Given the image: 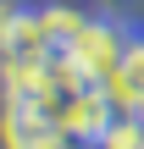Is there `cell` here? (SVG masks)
I'll return each mask as SVG.
<instances>
[{"label": "cell", "instance_id": "cell-1", "mask_svg": "<svg viewBox=\"0 0 144 149\" xmlns=\"http://www.w3.org/2000/svg\"><path fill=\"white\" fill-rule=\"evenodd\" d=\"M133 11H117V6H100L94 17H89V28L61 50L67 61H72V72L83 77V83H111L117 72H122V55H128V39H133Z\"/></svg>", "mask_w": 144, "mask_h": 149}, {"label": "cell", "instance_id": "cell-2", "mask_svg": "<svg viewBox=\"0 0 144 149\" xmlns=\"http://www.w3.org/2000/svg\"><path fill=\"white\" fill-rule=\"evenodd\" d=\"M50 55H55V44L44 33L39 0H22V11H17V22H11L6 44H0V61H50Z\"/></svg>", "mask_w": 144, "mask_h": 149}, {"label": "cell", "instance_id": "cell-3", "mask_svg": "<svg viewBox=\"0 0 144 149\" xmlns=\"http://www.w3.org/2000/svg\"><path fill=\"white\" fill-rule=\"evenodd\" d=\"M105 94L117 100V111H144V22H133V39H128V55H122V72L105 83Z\"/></svg>", "mask_w": 144, "mask_h": 149}, {"label": "cell", "instance_id": "cell-4", "mask_svg": "<svg viewBox=\"0 0 144 149\" xmlns=\"http://www.w3.org/2000/svg\"><path fill=\"white\" fill-rule=\"evenodd\" d=\"M94 11H100V6H89V0H39V17H44V33H50L55 50H67V44L89 28Z\"/></svg>", "mask_w": 144, "mask_h": 149}, {"label": "cell", "instance_id": "cell-5", "mask_svg": "<svg viewBox=\"0 0 144 149\" xmlns=\"http://www.w3.org/2000/svg\"><path fill=\"white\" fill-rule=\"evenodd\" d=\"M89 149H144V116L122 111V116H117V122H111V127H105Z\"/></svg>", "mask_w": 144, "mask_h": 149}, {"label": "cell", "instance_id": "cell-6", "mask_svg": "<svg viewBox=\"0 0 144 149\" xmlns=\"http://www.w3.org/2000/svg\"><path fill=\"white\" fill-rule=\"evenodd\" d=\"M17 11H22V0H0V44H6L11 22H17Z\"/></svg>", "mask_w": 144, "mask_h": 149}, {"label": "cell", "instance_id": "cell-7", "mask_svg": "<svg viewBox=\"0 0 144 149\" xmlns=\"http://www.w3.org/2000/svg\"><path fill=\"white\" fill-rule=\"evenodd\" d=\"M117 11H133V17H144V0H111Z\"/></svg>", "mask_w": 144, "mask_h": 149}, {"label": "cell", "instance_id": "cell-8", "mask_svg": "<svg viewBox=\"0 0 144 149\" xmlns=\"http://www.w3.org/2000/svg\"><path fill=\"white\" fill-rule=\"evenodd\" d=\"M139 116H144V111H139Z\"/></svg>", "mask_w": 144, "mask_h": 149}]
</instances>
